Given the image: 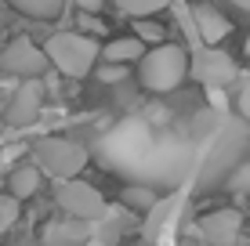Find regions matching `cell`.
Segmentation results:
<instances>
[{"label": "cell", "instance_id": "cell-26", "mask_svg": "<svg viewBox=\"0 0 250 246\" xmlns=\"http://www.w3.org/2000/svg\"><path fill=\"white\" fill-rule=\"evenodd\" d=\"M0 167H4V152H0Z\"/></svg>", "mask_w": 250, "mask_h": 246}, {"label": "cell", "instance_id": "cell-25", "mask_svg": "<svg viewBox=\"0 0 250 246\" xmlns=\"http://www.w3.org/2000/svg\"><path fill=\"white\" fill-rule=\"evenodd\" d=\"M232 7H239V11H250V0H229Z\"/></svg>", "mask_w": 250, "mask_h": 246}, {"label": "cell", "instance_id": "cell-9", "mask_svg": "<svg viewBox=\"0 0 250 246\" xmlns=\"http://www.w3.org/2000/svg\"><path fill=\"white\" fill-rule=\"evenodd\" d=\"M239 228H243V214H239L236 207H225V210H210L207 217H200L196 232L210 246H236Z\"/></svg>", "mask_w": 250, "mask_h": 246}, {"label": "cell", "instance_id": "cell-6", "mask_svg": "<svg viewBox=\"0 0 250 246\" xmlns=\"http://www.w3.org/2000/svg\"><path fill=\"white\" fill-rule=\"evenodd\" d=\"M250 145V123L247 120H229L225 131L218 134L214 149L207 152V167H203V177H221V174H232L239 152Z\"/></svg>", "mask_w": 250, "mask_h": 246}, {"label": "cell", "instance_id": "cell-24", "mask_svg": "<svg viewBox=\"0 0 250 246\" xmlns=\"http://www.w3.org/2000/svg\"><path fill=\"white\" fill-rule=\"evenodd\" d=\"M80 4H83V7H87V11L94 15V11H98V7H102V0H80Z\"/></svg>", "mask_w": 250, "mask_h": 246}, {"label": "cell", "instance_id": "cell-18", "mask_svg": "<svg viewBox=\"0 0 250 246\" xmlns=\"http://www.w3.org/2000/svg\"><path fill=\"white\" fill-rule=\"evenodd\" d=\"M229 185L239 192V196H250V159H247V163H239V167H232Z\"/></svg>", "mask_w": 250, "mask_h": 246}, {"label": "cell", "instance_id": "cell-11", "mask_svg": "<svg viewBox=\"0 0 250 246\" xmlns=\"http://www.w3.org/2000/svg\"><path fill=\"white\" fill-rule=\"evenodd\" d=\"M134 228V217L127 214V207H105V214L98 217V221H91V239L94 246H116V239H124L127 232Z\"/></svg>", "mask_w": 250, "mask_h": 246}, {"label": "cell", "instance_id": "cell-8", "mask_svg": "<svg viewBox=\"0 0 250 246\" xmlns=\"http://www.w3.org/2000/svg\"><path fill=\"white\" fill-rule=\"evenodd\" d=\"M40 105H44V83L40 80H22L15 87L11 101L4 109V123L7 127H29L40 116Z\"/></svg>", "mask_w": 250, "mask_h": 246}, {"label": "cell", "instance_id": "cell-10", "mask_svg": "<svg viewBox=\"0 0 250 246\" xmlns=\"http://www.w3.org/2000/svg\"><path fill=\"white\" fill-rule=\"evenodd\" d=\"M188 19H192L196 40L207 44V47H218L221 40L232 33V22L218 11V7H210V4H192V7H188Z\"/></svg>", "mask_w": 250, "mask_h": 246}, {"label": "cell", "instance_id": "cell-16", "mask_svg": "<svg viewBox=\"0 0 250 246\" xmlns=\"http://www.w3.org/2000/svg\"><path fill=\"white\" fill-rule=\"evenodd\" d=\"M120 199H124L127 210H152V207H156V192H152V185H127V189L120 192Z\"/></svg>", "mask_w": 250, "mask_h": 246}, {"label": "cell", "instance_id": "cell-7", "mask_svg": "<svg viewBox=\"0 0 250 246\" xmlns=\"http://www.w3.org/2000/svg\"><path fill=\"white\" fill-rule=\"evenodd\" d=\"M0 69L19 80H40L47 69V58L29 37H15L7 47H0Z\"/></svg>", "mask_w": 250, "mask_h": 246}, {"label": "cell", "instance_id": "cell-22", "mask_svg": "<svg viewBox=\"0 0 250 246\" xmlns=\"http://www.w3.org/2000/svg\"><path fill=\"white\" fill-rule=\"evenodd\" d=\"M83 29H91V33H105V25H102L98 19H91V15H83Z\"/></svg>", "mask_w": 250, "mask_h": 246}, {"label": "cell", "instance_id": "cell-21", "mask_svg": "<svg viewBox=\"0 0 250 246\" xmlns=\"http://www.w3.org/2000/svg\"><path fill=\"white\" fill-rule=\"evenodd\" d=\"M98 76L113 83V80H124V76H127V69H124V65H109V69H98Z\"/></svg>", "mask_w": 250, "mask_h": 246}, {"label": "cell", "instance_id": "cell-17", "mask_svg": "<svg viewBox=\"0 0 250 246\" xmlns=\"http://www.w3.org/2000/svg\"><path fill=\"white\" fill-rule=\"evenodd\" d=\"M134 37L142 40V44H149V47H156L163 44V37H167V29L156 22V19H134Z\"/></svg>", "mask_w": 250, "mask_h": 246}, {"label": "cell", "instance_id": "cell-12", "mask_svg": "<svg viewBox=\"0 0 250 246\" xmlns=\"http://www.w3.org/2000/svg\"><path fill=\"white\" fill-rule=\"evenodd\" d=\"M40 185H44V174L37 170L33 163H22V167H15L11 177H7V196L11 199H33L40 192Z\"/></svg>", "mask_w": 250, "mask_h": 246}, {"label": "cell", "instance_id": "cell-13", "mask_svg": "<svg viewBox=\"0 0 250 246\" xmlns=\"http://www.w3.org/2000/svg\"><path fill=\"white\" fill-rule=\"evenodd\" d=\"M145 55V44L138 37H116L109 40L105 47H98V58H105L109 65H127V62H138Z\"/></svg>", "mask_w": 250, "mask_h": 246}, {"label": "cell", "instance_id": "cell-20", "mask_svg": "<svg viewBox=\"0 0 250 246\" xmlns=\"http://www.w3.org/2000/svg\"><path fill=\"white\" fill-rule=\"evenodd\" d=\"M236 109H239V120L250 123V76L243 80V87H239V95H236Z\"/></svg>", "mask_w": 250, "mask_h": 246}, {"label": "cell", "instance_id": "cell-15", "mask_svg": "<svg viewBox=\"0 0 250 246\" xmlns=\"http://www.w3.org/2000/svg\"><path fill=\"white\" fill-rule=\"evenodd\" d=\"M116 11L127 19H156L160 11H167L170 0H113Z\"/></svg>", "mask_w": 250, "mask_h": 246}, {"label": "cell", "instance_id": "cell-19", "mask_svg": "<svg viewBox=\"0 0 250 246\" xmlns=\"http://www.w3.org/2000/svg\"><path fill=\"white\" fill-rule=\"evenodd\" d=\"M15 221H19V199H11V196H4V192H0V232H4V228H11Z\"/></svg>", "mask_w": 250, "mask_h": 246}, {"label": "cell", "instance_id": "cell-4", "mask_svg": "<svg viewBox=\"0 0 250 246\" xmlns=\"http://www.w3.org/2000/svg\"><path fill=\"white\" fill-rule=\"evenodd\" d=\"M188 76L200 80L207 91H225L229 83H236L239 65H236V58L225 55L221 47L196 44L192 51H188Z\"/></svg>", "mask_w": 250, "mask_h": 246}, {"label": "cell", "instance_id": "cell-14", "mask_svg": "<svg viewBox=\"0 0 250 246\" xmlns=\"http://www.w3.org/2000/svg\"><path fill=\"white\" fill-rule=\"evenodd\" d=\"M19 15L25 19H37V22H55L62 19V11L69 7V0H7Z\"/></svg>", "mask_w": 250, "mask_h": 246}, {"label": "cell", "instance_id": "cell-1", "mask_svg": "<svg viewBox=\"0 0 250 246\" xmlns=\"http://www.w3.org/2000/svg\"><path fill=\"white\" fill-rule=\"evenodd\" d=\"M138 80L149 95L178 91L188 80V47L185 44H156L138 58Z\"/></svg>", "mask_w": 250, "mask_h": 246}, {"label": "cell", "instance_id": "cell-2", "mask_svg": "<svg viewBox=\"0 0 250 246\" xmlns=\"http://www.w3.org/2000/svg\"><path fill=\"white\" fill-rule=\"evenodd\" d=\"M40 51H44L47 65H55L69 80H83V76H91L94 65H98V40L87 37V33H76V29L47 37V44Z\"/></svg>", "mask_w": 250, "mask_h": 246}, {"label": "cell", "instance_id": "cell-5", "mask_svg": "<svg viewBox=\"0 0 250 246\" xmlns=\"http://www.w3.org/2000/svg\"><path fill=\"white\" fill-rule=\"evenodd\" d=\"M55 203L58 210H62L65 217H73V221H98L102 214H105V199H102V192L94 189V185L80 181V177H65V181L55 185Z\"/></svg>", "mask_w": 250, "mask_h": 246}, {"label": "cell", "instance_id": "cell-3", "mask_svg": "<svg viewBox=\"0 0 250 246\" xmlns=\"http://www.w3.org/2000/svg\"><path fill=\"white\" fill-rule=\"evenodd\" d=\"M87 149L73 138H37L33 141V167L40 174L55 177V181H65V177H76L87 167Z\"/></svg>", "mask_w": 250, "mask_h": 246}, {"label": "cell", "instance_id": "cell-23", "mask_svg": "<svg viewBox=\"0 0 250 246\" xmlns=\"http://www.w3.org/2000/svg\"><path fill=\"white\" fill-rule=\"evenodd\" d=\"M210 101H214V109H225V91H210Z\"/></svg>", "mask_w": 250, "mask_h": 246}]
</instances>
